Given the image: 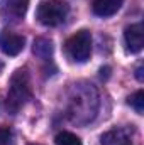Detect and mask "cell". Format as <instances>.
I'll return each mask as SVG.
<instances>
[{
    "label": "cell",
    "instance_id": "obj_14",
    "mask_svg": "<svg viewBox=\"0 0 144 145\" xmlns=\"http://www.w3.org/2000/svg\"><path fill=\"white\" fill-rule=\"evenodd\" d=\"M136 78L139 79V81H143L144 78H143V66H139L137 68V71H136Z\"/></svg>",
    "mask_w": 144,
    "mask_h": 145
},
{
    "label": "cell",
    "instance_id": "obj_7",
    "mask_svg": "<svg viewBox=\"0 0 144 145\" xmlns=\"http://www.w3.org/2000/svg\"><path fill=\"white\" fill-rule=\"evenodd\" d=\"M124 40H126V47L131 54H137L144 46V29L143 24H132L126 29L124 32Z\"/></svg>",
    "mask_w": 144,
    "mask_h": 145
},
{
    "label": "cell",
    "instance_id": "obj_5",
    "mask_svg": "<svg viewBox=\"0 0 144 145\" xmlns=\"http://www.w3.org/2000/svg\"><path fill=\"white\" fill-rule=\"evenodd\" d=\"M29 8V0H2L0 12L3 20L7 22H19L24 19Z\"/></svg>",
    "mask_w": 144,
    "mask_h": 145
},
{
    "label": "cell",
    "instance_id": "obj_2",
    "mask_svg": "<svg viewBox=\"0 0 144 145\" xmlns=\"http://www.w3.org/2000/svg\"><path fill=\"white\" fill-rule=\"evenodd\" d=\"M31 100V83L26 69H17L10 78V86L7 93V110L10 113H17Z\"/></svg>",
    "mask_w": 144,
    "mask_h": 145
},
{
    "label": "cell",
    "instance_id": "obj_12",
    "mask_svg": "<svg viewBox=\"0 0 144 145\" xmlns=\"http://www.w3.org/2000/svg\"><path fill=\"white\" fill-rule=\"evenodd\" d=\"M129 105L136 110L139 115H143V113H144V91H143V89L136 91V93L129 98Z\"/></svg>",
    "mask_w": 144,
    "mask_h": 145
},
{
    "label": "cell",
    "instance_id": "obj_10",
    "mask_svg": "<svg viewBox=\"0 0 144 145\" xmlns=\"http://www.w3.org/2000/svg\"><path fill=\"white\" fill-rule=\"evenodd\" d=\"M34 54L41 59H49L53 54V42L49 39L39 37L34 40Z\"/></svg>",
    "mask_w": 144,
    "mask_h": 145
},
{
    "label": "cell",
    "instance_id": "obj_8",
    "mask_svg": "<svg viewBox=\"0 0 144 145\" xmlns=\"http://www.w3.org/2000/svg\"><path fill=\"white\" fill-rule=\"evenodd\" d=\"M102 145H137V140L127 128H114L102 135Z\"/></svg>",
    "mask_w": 144,
    "mask_h": 145
},
{
    "label": "cell",
    "instance_id": "obj_11",
    "mask_svg": "<svg viewBox=\"0 0 144 145\" xmlns=\"http://www.w3.org/2000/svg\"><path fill=\"white\" fill-rule=\"evenodd\" d=\"M56 145H83L80 137H76L71 132H59L54 138Z\"/></svg>",
    "mask_w": 144,
    "mask_h": 145
},
{
    "label": "cell",
    "instance_id": "obj_15",
    "mask_svg": "<svg viewBox=\"0 0 144 145\" xmlns=\"http://www.w3.org/2000/svg\"><path fill=\"white\" fill-rule=\"evenodd\" d=\"M0 71H2V63H0Z\"/></svg>",
    "mask_w": 144,
    "mask_h": 145
},
{
    "label": "cell",
    "instance_id": "obj_9",
    "mask_svg": "<svg viewBox=\"0 0 144 145\" xmlns=\"http://www.w3.org/2000/svg\"><path fill=\"white\" fill-rule=\"evenodd\" d=\"M124 0H93V14L98 17H110L117 14L122 7Z\"/></svg>",
    "mask_w": 144,
    "mask_h": 145
},
{
    "label": "cell",
    "instance_id": "obj_4",
    "mask_svg": "<svg viewBox=\"0 0 144 145\" xmlns=\"http://www.w3.org/2000/svg\"><path fill=\"white\" fill-rule=\"evenodd\" d=\"M68 57L75 63H87L92 54V34L87 29L73 34L65 44Z\"/></svg>",
    "mask_w": 144,
    "mask_h": 145
},
{
    "label": "cell",
    "instance_id": "obj_13",
    "mask_svg": "<svg viewBox=\"0 0 144 145\" xmlns=\"http://www.w3.org/2000/svg\"><path fill=\"white\" fill-rule=\"evenodd\" d=\"M0 145H14V133L10 128H0Z\"/></svg>",
    "mask_w": 144,
    "mask_h": 145
},
{
    "label": "cell",
    "instance_id": "obj_6",
    "mask_svg": "<svg viewBox=\"0 0 144 145\" xmlns=\"http://www.w3.org/2000/svg\"><path fill=\"white\" fill-rule=\"evenodd\" d=\"M24 44H26V39L15 32H10V31H3L0 34V49L3 54L7 56H17L22 52L24 49Z\"/></svg>",
    "mask_w": 144,
    "mask_h": 145
},
{
    "label": "cell",
    "instance_id": "obj_1",
    "mask_svg": "<svg viewBox=\"0 0 144 145\" xmlns=\"http://www.w3.org/2000/svg\"><path fill=\"white\" fill-rule=\"evenodd\" d=\"M98 106V96L92 84H73L70 95V118L76 123H87L93 118Z\"/></svg>",
    "mask_w": 144,
    "mask_h": 145
},
{
    "label": "cell",
    "instance_id": "obj_3",
    "mask_svg": "<svg viewBox=\"0 0 144 145\" xmlns=\"http://www.w3.org/2000/svg\"><path fill=\"white\" fill-rule=\"evenodd\" d=\"M68 5L63 0H42L37 7V20L46 27H56L63 24L68 17Z\"/></svg>",
    "mask_w": 144,
    "mask_h": 145
}]
</instances>
